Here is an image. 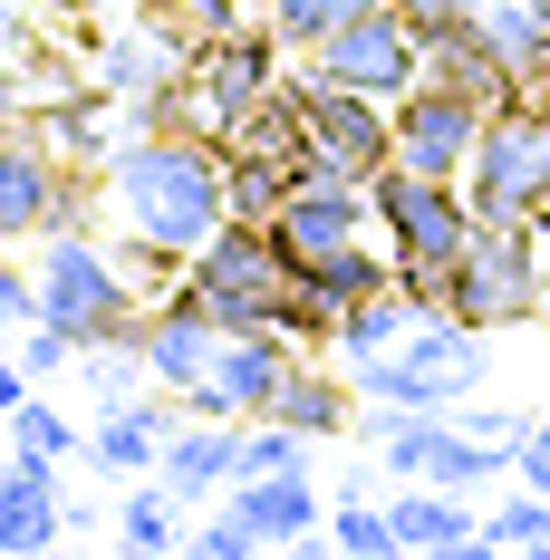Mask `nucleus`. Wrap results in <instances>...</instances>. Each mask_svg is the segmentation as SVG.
I'll use <instances>...</instances> for the list:
<instances>
[{
	"label": "nucleus",
	"instance_id": "f257e3e1",
	"mask_svg": "<svg viewBox=\"0 0 550 560\" xmlns=\"http://www.w3.org/2000/svg\"><path fill=\"white\" fill-rule=\"evenodd\" d=\"M97 184L116 203V232H126L136 271H184L232 223V203H222V136H203V126H136L97 165Z\"/></svg>",
	"mask_w": 550,
	"mask_h": 560
},
{
	"label": "nucleus",
	"instance_id": "f03ea898",
	"mask_svg": "<svg viewBox=\"0 0 550 560\" xmlns=\"http://www.w3.org/2000/svg\"><path fill=\"white\" fill-rule=\"evenodd\" d=\"M367 203H377V223H386V261H396V280L435 310V280L454 271L464 242H473V203H464V184H454V174L386 165L377 184H367Z\"/></svg>",
	"mask_w": 550,
	"mask_h": 560
},
{
	"label": "nucleus",
	"instance_id": "7ed1b4c3",
	"mask_svg": "<svg viewBox=\"0 0 550 560\" xmlns=\"http://www.w3.org/2000/svg\"><path fill=\"white\" fill-rule=\"evenodd\" d=\"M30 252H39V261H30V271H39V319H49L68 348L126 329V319L145 310V300H136V261H126V252H107L97 232L68 223V232H39Z\"/></svg>",
	"mask_w": 550,
	"mask_h": 560
},
{
	"label": "nucleus",
	"instance_id": "20e7f679",
	"mask_svg": "<svg viewBox=\"0 0 550 560\" xmlns=\"http://www.w3.org/2000/svg\"><path fill=\"white\" fill-rule=\"evenodd\" d=\"M541 271H550L541 223H473L464 261L435 280V310H454L464 329H522V319H541Z\"/></svg>",
	"mask_w": 550,
	"mask_h": 560
},
{
	"label": "nucleus",
	"instance_id": "39448f33",
	"mask_svg": "<svg viewBox=\"0 0 550 560\" xmlns=\"http://www.w3.org/2000/svg\"><path fill=\"white\" fill-rule=\"evenodd\" d=\"M464 203H473V223H541V203H550V107L531 88L483 116L473 165H464Z\"/></svg>",
	"mask_w": 550,
	"mask_h": 560
},
{
	"label": "nucleus",
	"instance_id": "423d86ee",
	"mask_svg": "<svg viewBox=\"0 0 550 560\" xmlns=\"http://www.w3.org/2000/svg\"><path fill=\"white\" fill-rule=\"evenodd\" d=\"M348 377H358V396H386V406H425V416H444L454 396L483 387V329H464L454 310H425L386 358L348 368Z\"/></svg>",
	"mask_w": 550,
	"mask_h": 560
},
{
	"label": "nucleus",
	"instance_id": "0eeeda50",
	"mask_svg": "<svg viewBox=\"0 0 550 560\" xmlns=\"http://www.w3.org/2000/svg\"><path fill=\"white\" fill-rule=\"evenodd\" d=\"M184 300H203L222 329H280V300H290V261H280L271 223H222L184 271H174Z\"/></svg>",
	"mask_w": 550,
	"mask_h": 560
},
{
	"label": "nucleus",
	"instance_id": "6e6552de",
	"mask_svg": "<svg viewBox=\"0 0 550 560\" xmlns=\"http://www.w3.org/2000/svg\"><path fill=\"white\" fill-rule=\"evenodd\" d=\"M309 68L338 78V88H358V97H406L425 78V39H416L406 0H358L338 30L309 39Z\"/></svg>",
	"mask_w": 550,
	"mask_h": 560
},
{
	"label": "nucleus",
	"instance_id": "1a4fd4ad",
	"mask_svg": "<svg viewBox=\"0 0 550 560\" xmlns=\"http://www.w3.org/2000/svg\"><path fill=\"white\" fill-rule=\"evenodd\" d=\"M271 88H280V39L242 20V30H222V39H194V68H184V88H174V126L222 136L232 116H251Z\"/></svg>",
	"mask_w": 550,
	"mask_h": 560
},
{
	"label": "nucleus",
	"instance_id": "9d476101",
	"mask_svg": "<svg viewBox=\"0 0 550 560\" xmlns=\"http://www.w3.org/2000/svg\"><path fill=\"white\" fill-rule=\"evenodd\" d=\"M107 184L87 165H68L49 136H0V242H39V232L87 223Z\"/></svg>",
	"mask_w": 550,
	"mask_h": 560
},
{
	"label": "nucleus",
	"instance_id": "9b49d317",
	"mask_svg": "<svg viewBox=\"0 0 550 560\" xmlns=\"http://www.w3.org/2000/svg\"><path fill=\"white\" fill-rule=\"evenodd\" d=\"M290 97H300V126H309V174H348V184H377L386 155H396V136H386V97H358V88H338V78H290Z\"/></svg>",
	"mask_w": 550,
	"mask_h": 560
},
{
	"label": "nucleus",
	"instance_id": "f8f14e48",
	"mask_svg": "<svg viewBox=\"0 0 550 560\" xmlns=\"http://www.w3.org/2000/svg\"><path fill=\"white\" fill-rule=\"evenodd\" d=\"M483 97H464V88H444V78H416L406 97H386V136H396V155L386 165H416V174H454L473 165V136H483Z\"/></svg>",
	"mask_w": 550,
	"mask_h": 560
},
{
	"label": "nucleus",
	"instance_id": "ddd939ff",
	"mask_svg": "<svg viewBox=\"0 0 550 560\" xmlns=\"http://www.w3.org/2000/svg\"><path fill=\"white\" fill-rule=\"evenodd\" d=\"M290 358H300V338H290V329H222L213 368L184 387V416H232V425L271 416V396H280V377H290Z\"/></svg>",
	"mask_w": 550,
	"mask_h": 560
},
{
	"label": "nucleus",
	"instance_id": "4468645a",
	"mask_svg": "<svg viewBox=\"0 0 550 560\" xmlns=\"http://www.w3.org/2000/svg\"><path fill=\"white\" fill-rule=\"evenodd\" d=\"M367 223H377L367 184H348V174H300V184L280 194V213H271V242H280V261H290V271H319V261L348 252Z\"/></svg>",
	"mask_w": 550,
	"mask_h": 560
},
{
	"label": "nucleus",
	"instance_id": "2eb2a0df",
	"mask_svg": "<svg viewBox=\"0 0 550 560\" xmlns=\"http://www.w3.org/2000/svg\"><path fill=\"white\" fill-rule=\"evenodd\" d=\"M222 512H232L261 551H300V541H319V522H329L309 464H300V474H232V483H222Z\"/></svg>",
	"mask_w": 550,
	"mask_h": 560
},
{
	"label": "nucleus",
	"instance_id": "dca6fc26",
	"mask_svg": "<svg viewBox=\"0 0 550 560\" xmlns=\"http://www.w3.org/2000/svg\"><path fill=\"white\" fill-rule=\"evenodd\" d=\"M136 338H145V368H155V387H194L203 368H213V348H222V319L203 310V300H184V290H165L155 310H136Z\"/></svg>",
	"mask_w": 550,
	"mask_h": 560
},
{
	"label": "nucleus",
	"instance_id": "f3484780",
	"mask_svg": "<svg viewBox=\"0 0 550 560\" xmlns=\"http://www.w3.org/2000/svg\"><path fill=\"white\" fill-rule=\"evenodd\" d=\"M242 474V425L232 416H174L165 454H155V483H165L174 503H203Z\"/></svg>",
	"mask_w": 550,
	"mask_h": 560
},
{
	"label": "nucleus",
	"instance_id": "a211bd4d",
	"mask_svg": "<svg viewBox=\"0 0 550 560\" xmlns=\"http://www.w3.org/2000/svg\"><path fill=\"white\" fill-rule=\"evenodd\" d=\"M174 416H184V396H174V387L116 396L107 416L87 425V464H97V474H155V454H165Z\"/></svg>",
	"mask_w": 550,
	"mask_h": 560
},
{
	"label": "nucleus",
	"instance_id": "6ab92c4d",
	"mask_svg": "<svg viewBox=\"0 0 550 560\" xmlns=\"http://www.w3.org/2000/svg\"><path fill=\"white\" fill-rule=\"evenodd\" d=\"M416 39H425V78L464 88V97H483V107L522 97V78L502 68V49L483 39V20H473V10H464V20H416Z\"/></svg>",
	"mask_w": 550,
	"mask_h": 560
},
{
	"label": "nucleus",
	"instance_id": "aec40b11",
	"mask_svg": "<svg viewBox=\"0 0 550 560\" xmlns=\"http://www.w3.org/2000/svg\"><path fill=\"white\" fill-rule=\"evenodd\" d=\"M68 532V493H58V464L49 454H10L0 464V551H49Z\"/></svg>",
	"mask_w": 550,
	"mask_h": 560
},
{
	"label": "nucleus",
	"instance_id": "412c9836",
	"mask_svg": "<svg viewBox=\"0 0 550 560\" xmlns=\"http://www.w3.org/2000/svg\"><path fill=\"white\" fill-rule=\"evenodd\" d=\"M271 416H280V425H300L309 445H329V435L358 425V377H338V368H319V358L300 348L290 377H280V396H271Z\"/></svg>",
	"mask_w": 550,
	"mask_h": 560
},
{
	"label": "nucleus",
	"instance_id": "4be33fe9",
	"mask_svg": "<svg viewBox=\"0 0 550 560\" xmlns=\"http://www.w3.org/2000/svg\"><path fill=\"white\" fill-rule=\"evenodd\" d=\"M386 522H396V551H473V541H483L473 503L444 493V483H406V493L386 503Z\"/></svg>",
	"mask_w": 550,
	"mask_h": 560
},
{
	"label": "nucleus",
	"instance_id": "5701e85b",
	"mask_svg": "<svg viewBox=\"0 0 550 560\" xmlns=\"http://www.w3.org/2000/svg\"><path fill=\"white\" fill-rule=\"evenodd\" d=\"M425 319V300L406 290V280H386V290H367V300H348L338 310V329H329V348H338V368H367V358H386L396 338Z\"/></svg>",
	"mask_w": 550,
	"mask_h": 560
},
{
	"label": "nucleus",
	"instance_id": "b1692460",
	"mask_svg": "<svg viewBox=\"0 0 550 560\" xmlns=\"http://www.w3.org/2000/svg\"><path fill=\"white\" fill-rule=\"evenodd\" d=\"M174 512H184V503L145 474V483L116 503V541H126V551H174V541H184V522H174Z\"/></svg>",
	"mask_w": 550,
	"mask_h": 560
},
{
	"label": "nucleus",
	"instance_id": "393cba45",
	"mask_svg": "<svg viewBox=\"0 0 550 560\" xmlns=\"http://www.w3.org/2000/svg\"><path fill=\"white\" fill-rule=\"evenodd\" d=\"M0 425H10V454H49V464H68V454H87V435H78V425H68L58 406H39V396H20V406H10Z\"/></svg>",
	"mask_w": 550,
	"mask_h": 560
},
{
	"label": "nucleus",
	"instance_id": "a878e982",
	"mask_svg": "<svg viewBox=\"0 0 550 560\" xmlns=\"http://www.w3.org/2000/svg\"><path fill=\"white\" fill-rule=\"evenodd\" d=\"M483 541H502V551H550V493H512V503L483 512Z\"/></svg>",
	"mask_w": 550,
	"mask_h": 560
},
{
	"label": "nucleus",
	"instance_id": "bb28decb",
	"mask_svg": "<svg viewBox=\"0 0 550 560\" xmlns=\"http://www.w3.org/2000/svg\"><path fill=\"white\" fill-rule=\"evenodd\" d=\"M251 10H261V30H271L280 49H309V39H319V30H338L358 0H251Z\"/></svg>",
	"mask_w": 550,
	"mask_h": 560
},
{
	"label": "nucleus",
	"instance_id": "cd10ccee",
	"mask_svg": "<svg viewBox=\"0 0 550 560\" xmlns=\"http://www.w3.org/2000/svg\"><path fill=\"white\" fill-rule=\"evenodd\" d=\"M309 464V435L300 425H280V416H251L242 425V474H300Z\"/></svg>",
	"mask_w": 550,
	"mask_h": 560
},
{
	"label": "nucleus",
	"instance_id": "c85d7f7f",
	"mask_svg": "<svg viewBox=\"0 0 550 560\" xmlns=\"http://www.w3.org/2000/svg\"><path fill=\"white\" fill-rule=\"evenodd\" d=\"M329 541H338L348 560H386V551H396V522H386V503H338Z\"/></svg>",
	"mask_w": 550,
	"mask_h": 560
},
{
	"label": "nucleus",
	"instance_id": "c756f323",
	"mask_svg": "<svg viewBox=\"0 0 550 560\" xmlns=\"http://www.w3.org/2000/svg\"><path fill=\"white\" fill-rule=\"evenodd\" d=\"M39 319V271L20 261V242H0V329H30Z\"/></svg>",
	"mask_w": 550,
	"mask_h": 560
},
{
	"label": "nucleus",
	"instance_id": "7c9ffc66",
	"mask_svg": "<svg viewBox=\"0 0 550 560\" xmlns=\"http://www.w3.org/2000/svg\"><path fill=\"white\" fill-rule=\"evenodd\" d=\"M444 416H454V425H464L473 445H502V454L522 445V425H531V416H512V406H473V396H454Z\"/></svg>",
	"mask_w": 550,
	"mask_h": 560
},
{
	"label": "nucleus",
	"instance_id": "2f4dec72",
	"mask_svg": "<svg viewBox=\"0 0 550 560\" xmlns=\"http://www.w3.org/2000/svg\"><path fill=\"white\" fill-rule=\"evenodd\" d=\"M10 358H20V377H58V368L78 358V348H68V338H58L49 319H30V329L10 338Z\"/></svg>",
	"mask_w": 550,
	"mask_h": 560
},
{
	"label": "nucleus",
	"instance_id": "473e14b6",
	"mask_svg": "<svg viewBox=\"0 0 550 560\" xmlns=\"http://www.w3.org/2000/svg\"><path fill=\"white\" fill-rule=\"evenodd\" d=\"M184 551H194V560H251L261 541H251V532L222 512V522H194V532H184Z\"/></svg>",
	"mask_w": 550,
	"mask_h": 560
},
{
	"label": "nucleus",
	"instance_id": "72a5a7b5",
	"mask_svg": "<svg viewBox=\"0 0 550 560\" xmlns=\"http://www.w3.org/2000/svg\"><path fill=\"white\" fill-rule=\"evenodd\" d=\"M512 483L550 493V416H531V425H522V445H512Z\"/></svg>",
	"mask_w": 550,
	"mask_h": 560
},
{
	"label": "nucleus",
	"instance_id": "f704fd0d",
	"mask_svg": "<svg viewBox=\"0 0 550 560\" xmlns=\"http://www.w3.org/2000/svg\"><path fill=\"white\" fill-rule=\"evenodd\" d=\"M184 10V30L194 39H222V30H242V0H174Z\"/></svg>",
	"mask_w": 550,
	"mask_h": 560
},
{
	"label": "nucleus",
	"instance_id": "c9c22d12",
	"mask_svg": "<svg viewBox=\"0 0 550 560\" xmlns=\"http://www.w3.org/2000/svg\"><path fill=\"white\" fill-rule=\"evenodd\" d=\"M464 10H483V0H406V20H464Z\"/></svg>",
	"mask_w": 550,
	"mask_h": 560
},
{
	"label": "nucleus",
	"instance_id": "e433bc0d",
	"mask_svg": "<svg viewBox=\"0 0 550 560\" xmlns=\"http://www.w3.org/2000/svg\"><path fill=\"white\" fill-rule=\"evenodd\" d=\"M20 396H30V377H20V358H10V348H0V416H10V406H20Z\"/></svg>",
	"mask_w": 550,
	"mask_h": 560
},
{
	"label": "nucleus",
	"instance_id": "4c0bfd02",
	"mask_svg": "<svg viewBox=\"0 0 550 560\" xmlns=\"http://www.w3.org/2000/svg\"><path fill=\"white\" fill-rule=\"evenodd\" d=\"M531 97H541V107H550V68H541V78H531Z\"/></svg>",
	"mask_w": 550,
	"mask_h": 560
},
{
	"label": "nucleus",
	"instance_id": "58836bf2",
	"mask_svg": "<svg viewBox=\"0 0 550 560\" xmlns=\"http://www.w3.org/2000/svg\"><path fill=\"white\" fill-rule=\"evenodd\" d=\"M541 319H550V271H541Z\"/></svg>",
	"mask_w": 550,
	"mask_h": 560
},
{
	"label": "nucleus",
	"instance_id": "ea45409f",
	"mask_svg": "<svg viewBox=\"0 0 550 560\" xmlns=\"http://www.w3.org/2000/svg\"><path fill=\"white\" fill-rule=\"evenodd\" d=\"M541 232H550V203H541Z\"/></svg>",
	"mask_w": 550,
	"mask_h": 560
},
{
	"label": "nucleus",
	"instance_id": "a19ab883",
	"mask_svg": "<svg viewBox=\"0 0 550 560\" xmlns=\"http://www.w3.org/2000/svg\"><path fill=\"white\" fill-rule=\"evenodd\" d=\"M0 348H10V329H0Z\"/></svg>",
	"mask_w": 550,
	"mask_h": 560
}]
</instances>
